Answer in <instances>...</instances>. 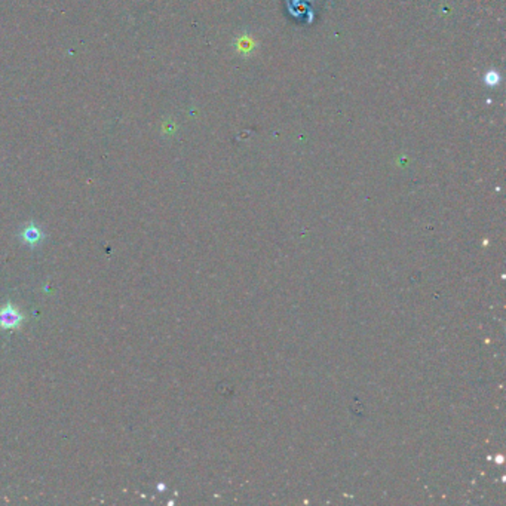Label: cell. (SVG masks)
I'll list each match as a JSON object with an SVG mask.
<instances>
[{"instance_id": "6da1fadb", "label": "cell", "mask_w": 506, "mask_h": 506, "mask_svg": "<svg viewBox=\"0 0 506 506\" xmlns=\"http://www.w3.org/2000/svg\"><path fill=\"white\" fill-rule=\"evenodd\" d=\"M24 321V315L18 311V307L8 303L0 307V328L2 329H17Z\"/></svg>"}, {"instance_id": "7a4b0ae2", "label": "cell", "mask_w": 506, "mask_h": 506, "mask_svg": "<svg viewBox=\"0 0 506 506\" xmlns=\"http://www.w3.org/2000/svg\"><path fill=\"white\" fill-rule=\"evenodd\" d=\"M44 237H45L44 231L40 229V227L36 226V224L26 226L24 229L21 231V233H19V240L23 241V244H27L30 246L39 245L40 242L44 241Z\"/></svg>"}]
</instances>
